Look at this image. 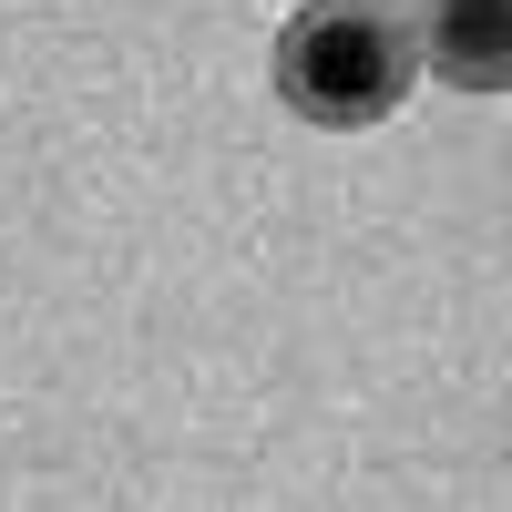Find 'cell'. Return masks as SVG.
<instances>
[{"label": "cell", "mask_w": 512, "mask_h": 512, "mask_svg": "<svg viewBox=\"0 0 512 512\" xmlns=\"http://www.w3.org/2000/svg\"><path fill=\"white\" fill-rule=\"evenodd\" d=\"M277 103L318 134H359V123H390L420 82L410 52V21L390 0H308L287 31H277Z\"/></svg>", "instance_id": "obj_1"}, {"label": "cell", "mask_w": 512, "mask_h": 512, "mask_svg": "<svg viewBox=\"0 0 512 512\" xmlns=\"http://www.w3.org/2000/svg\"><path fill=\"white\" fill-rule=\"evenodd\" d=\"M410 52H420V72L461 82V93H502L512 82V0H420Z\"/></svg>", "instance_id": "obj_2"}]
</instances>
